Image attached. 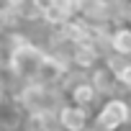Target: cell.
I'll use <instances>...</instances> for the list:
<instances>
[{"label": "cell", "instance_id": "cell-1", "mask_svg": "<svg viewBox=\"0 0 131 131\" xmlns=\"http://www.w3.org/2000/svg\"><path fill=\"white\" fill-rule=\"evenodd\" d=\"M64 103H67V95L59 85L26 82V85H18L13 93V108L23 118L41 116V113H57Z\"/></svg>", "mask_w": 131, "mask_h": 131}, {"label": "cell", "instance_id": "cell-2", "mask_svg": "<svg viewBox=\"0 0 131 131\" xmlns=\"http://www.w3.org/2000/svg\"><path fill=\"white\" fill-rule=\"evenodd\" d=\"M44 62H46V51L18 39L13 41L10 51H8V59H5V72L8 77L16 82V85H26V82H36L39 80V72L44 67Z\"/></svg>", "mask_w": 131, "mask_h": 131}, {"label": "cell", "instance_id": "cell-3", "mask_svg": "<svg viewBox=\"0 0 131 131\" xmlns=\"http://www.w3.org/2000/svg\"><path fill=\"white\" fill-rule=\"evenodd\" d=\"M128 121H131L128 100H126V95H116V98L100 100V105L93 111L90 126L98 131H123V128H128Z\"/></svg>", "mask_w": 131, "mask_h": 131}, {"label": "cell", "instance_id": "cell-4", "mask_svg": "<svg viewBox=\"0 0 131 131\" xmlns=\"http://www.w3.org/2000/svg\"><path fill=\"white\" fill-rule=\"evenodd\" d=\"M88 80H90V85L98 90V95L105 100V98H116V95H123V88H121V82H118V77L105 67V64L100 62L98 67H93L90 72H88Z\"/></svg>", "mask_w": 131, "mask_h": 131}, {"label": "cell", "instance_id": "cell-5", "mask_svg": "<svg viewBox=\"0 0 131 131\" xmlns=\"http://www.w3.org/2000/svg\"><path fill=\"white\" fill-rule=\"evenodd\" d=\"M93 121V113L80 108V105H72V103H64L59 111H57V126L59 131H85Z\"/></svg>", "mask_w": 131, "mask_h": 131}, {"label": "cell", "instance_id": "cell-6", "mask_svg": "<svg viewBox=\"0 0 131 131\" xmlns=\"http://www.w3.org/2000/svg\"><path fill=\"white\" fill-rule=\"evenodd\" d=\"M100 95H98V90L90 85V80H85V82H80V85H75L72 90H67V103H72V105H80V108H85V111H95L98 105H100Z\"/></svg>", "mask_w": 131, "mask_h": 131}, {"label": "cell", "instance_id": "cell-7", "mask_svg": "<svg viewBox=\"0 0 131 131\" xmlns=\"http://www.w3.org/2000/svg\"><path fill=\"white\" fill-rule=\"evenodd\" d=\"M108 51L131 59V26H113L108 36Z\"/></svg>", "mask_w": 131, "mask_h": 131}, {"label": "cell", "instance_id": "cell-8", "mask_svg": "<svg viewBox=\"0 0 131 131\" xmlns=\"http://www.w3.org/2000/svg\"><path fill=\"white\" fill-rule=\"evenodd\" d=\"M54 3H57V0H28V13H31L34 18H41Z\"/></svg>", "mask_w": 131, "mask_h": 131}, {"label": "cell", "instance_id": "cell-9", "mask_svg": "<svg viewBox=\"0 0 131 131\" xmlns=\"http://www.w3.org/2000/svg\"><path fill=\"white\" fill-rule=\"evenodd\" d=\"M121 88H123V95H131V62H128V67L123 70V75L118 77Z\"/></svg>", "mask_w": 131, "mask_h": 131}, {"label": "cell", "instance_id": "cell-10", "mask_svg": "<svg viewBox=\"0 0 131 131\" xmlns=\"http://www.w3.org/2000/svg\"><path fill=\"white\" fill-rule=\"evenodd\" d=\"M126 26H131V3H128V18H126Z\"/></svg>", "mask_w": 131, "mask_h": 131}, {"label": "cell", "instance_id": "cell-11", "mask_svg": "<svg viewBox=\"0 0 131 131\" xmlns=\"http://www.w3.org/2000/svg\"><path fill=\"white\" fill-rule=\"evenodd\" d=\"M0 131H3V113H0Z\"/></svg>", "mask_w": 131, "mask_h": 131}, {"label": "cell", "instance_id": "cell-12", "mask_svg": "<svg viewBox=\"0 0 131 131\" xmlns=\"http://www.w3.org/2000/svg\"><path fill=\"white\" fill-rule=\"evenodd\" d=\"M126 100H128V108H131V95H126Z\"/></svg>", "mask_w": 131, "mask_h": 131}, {"label": "cell", "instance_id": "cell-13", "mask_svg": "<svg viewBox=\"0 0 131 131\" xmlns=\"http://www.w3.org/2000/svg\"><path fill=\"white\" fill-rule=\"evenodd\" d=\"M85 131H98V128H93V126H88V128H85Z\"/></svg>", "mask_w": 131, "mask_h": 131}, {"label": "cell", "instance_id": "cell-14", "mask_svg": "<svg viewBox=\"0 0 131 131\" xmlns=\"http://www.w3.org/2000/svg\"><path fill=\"white\" fill-rule=\"evenodd\" d=\"M3 131H5V128H3Z\"/></svg>", "mask_w": 131, "mask_h": 131}]
</instances>
